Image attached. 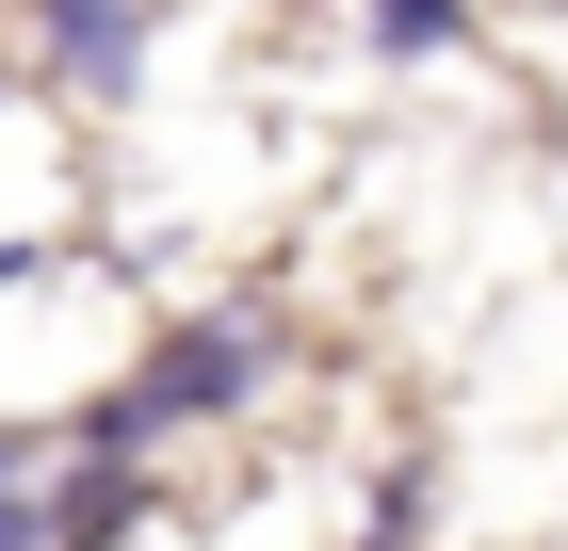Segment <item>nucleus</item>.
Returning <instances> with one entry per match:
<instances>
[{
  "label": "nucleus",
  "mask_w": 568,
  "mask_h": 551,
  "mask_svg": "<svg viewBox=\"0 0 568 551\" xmlns=\"http://www.w3.org/2000/svg\"><path fill=\"white\" fill-rule=\"evenodd\" d=\"M423 535V470H390V487H374V519H357V551H406Z\"/></svg>",
  "instance_id": "39448f33"
},
{
  "label": "nucleus",
  "mask_w": 568,
  "mask_h": 551,
  "mask_svg": "<svg viewBox=\"0 0 568 551\" xmlns=\"http://www.w3.org/2000/svg\"><path fill=\"white\" fill-rule=\"evenodd\" d=\"M357 33L374 65H438V49H471V0H357Z\"/></svg>",
  "instance_id": "20e7f679"
},
{
  "label": "nucleus",
  "mask_w": 568,
  "mask_h": 551,
  "mask_svg": "<svg viewBox=\"0 0 568 551\" xmlns=\"http://www.w3.org/2000/svg\"><path fill=\"white\" fill-rule=\"evenodd\" d=\"M131 519H146V487H131V470H114V455H82V470H65V487H49V551H114V535H131Z\"/></svg>",
  "instance_id": "7ed1b4c3"
},
{
  "label": "nucleus",
  "mask_w": 568,
  "mask_h": 551,
  "mask_svg": "<svg viewBox=\"0 0 568 551\" xmlns=\"http://www.w3.org/2000/svg\"><path fill=\"white\" fill-rule=\"evenodd\" d=\"M49 65L131 82V65H146V0H49Z\"/></svg>",
  "instance_id": "f03ea898"
},
{
  "label": "nucleus",
  "mask_w": 568,
  "mask_h": 551,
  "mask_svg": "<svg viewBox=\"0 0 568 551\" xmlns=\"http://www.w3.org/2000/svg\"><path fill=\"white\" fill-rule=\"evenodd\" d=\"M261 374H276V340H261V325H227V308H212V325L146 340V374H131V389H98L82 455H114V470H131V455H146L163 422H227V406H261Z\"/></svg>",
  "instance_id": "f257e3e1"
},
{
  "label": "nucleus",
  "mask_w": 568,
  "mask_h": 551,
  "mask_svg": "<svg viewBox=\"0 0 568 551\" xmlns=\"http://www.w3.org/2000/svg\"><path fill=\"white\" fill-rule=\"evenodd\" d=\"M0 551H49V487H17V470H0Z\"/></svg>",
  "instance_id": "423d86ee"
}]
</instances>
